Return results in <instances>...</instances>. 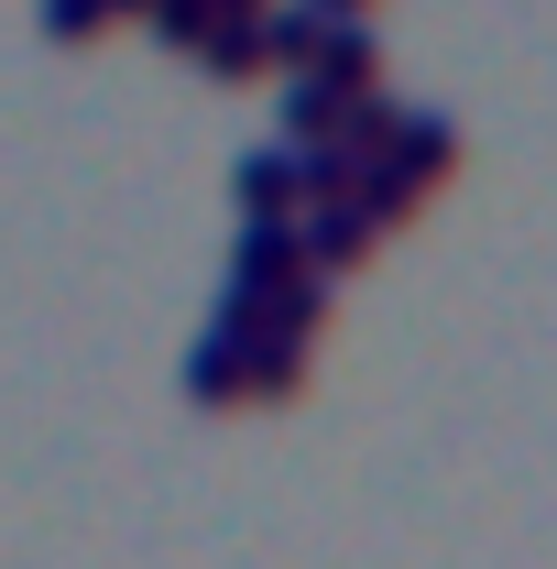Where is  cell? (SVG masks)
<instances>
[{"instance_id":"cell-1","label":"cell","mask_w":557,"mask_h":569,"mask_svg":"<svg viewBox=\"0 0 557 569\" xmlns=\"http://www.w3.org/2000/svg\"><path fill=\"white\" fill-rule=\"evenodd\" d=\"M317 209H328V198H317ZM372 230H383V209H328L317 230H306V252H328V263H361V252H372Z\"/></svg>"}]
</instances>
